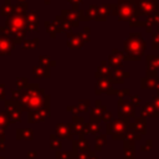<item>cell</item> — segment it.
<instances>
[{"instance_id":"obj_14","label":"cell","mask_w":159,"mask_h":159,"mask_svg":"<svg viewBox=\"0 0 159 159\" xmlns=\"http://www.w3.org/2000/svg\"><path fill=\"white\" fill-rule=\"evenodd\" d=\"M39 63H40V66L46 67V68L56 66V61L53 58H51L50 56H47V55H40L39 56Z\"/></svg>"},{"instance_id":"obj_3","label":"cell","mask_w":159,"mask_h":159,"mask_svg":"<svg viewBox=\"0 0 159 159\" xmlns=\"http://www.w3.org/2000/svg\"><path fill=\"white\" fill-rule=\"evenodd\" d=\"M48 117H51V108L42 107V108L35 109L32 112H29L27 120H29V123H37V122L46 120Z\"/></svg>"},{"instance_id":"obj_9","label":"cell","mask_w":159,"mask_h":159,"mask_svg":"<svg viewBox=\"0 0 159 159\" xmlns=\"http://www.w3.org/2000/svg\"><path fill=\"white\" fill-rule=\"evenodd\" d=\"M9 29V27H7ZM26 30H12V29H9V32H7V37H10L15 45L16 43H22L25 41V36H26Z\"/></svg>"},{"instance_id":"obj_26","label":"cell","mask_w":159,"mask_h":159,"mask_svg":"<svg viewBox=\"0 0 159 159\" xmlns=\"http://www.w3.org/2000/svg\"><path fill=\"white\" fill-rule=\"evenodd\" d=\"M77 107L80 109V113H84V112H87L89 109V102L88 101H80Z\"/></svg>"},{"instance_id":"obj_28","label":"cell","mask_w":159,"mask_h":159,"mask_svg":"<svg viewBox=\"0 0 159 159\" xmlns=\"http://www.w3.org/2000/svg\"><path fill=\"white\" fill-rule=\"evenodd\" d=\"M108 75H109V70L107 68L106 63H104V62H102V66L98 68V73H97V77H99V76H108Z\"/></svg>"},{"instance_id":"obj_32","label":"cell","mask_w":159,"mask_h":159,"mask_svg":"<svg viewBox=\"0 0 159 159\" xmlns=\"http://www.w3.org/2000/svg\"><path fill=\"white\" fill-rule=\"evenodd\" d=\"M87 32H88V27H86V29H84V32H81V34H78V36L82 39V41H83V42H87V41H89V35H88Z\"/></svg>"},{"instance_id":"obj_40","label":"cell","mask_w":159,"mask_h":159,"mask_svg":"<svg viewBox=\"0 0 159 159\" xmlns=\"http://www.w3.org/2000/svg\"><path fill=\"white\" fill-rule=\"evenodd\" d=\"M43 1H45V4H50L52 0H43Z\"/></svg>"},{"instance_id":"obj_12","label":"cell","mask_w":159,"mask_h":159,"mask_svg":"<svg viewBox=\"0 0 159 159\" xmlns=\"http://www.w3.org/2000/svg\"><path fill=\"white\" fill-rule=\"evenodd\" d=\"M4 103H5V112L7 114L14 113V112H17V111H21L19 101H15V99H5Z\"/></svg>"},{"instance_id":"obj_24","label":"cell","mask_w":159,"mask_h":159,"mask_svg":"<svg viewBox=\"0 0 159 159\" xmlns=\"http://www.w3.org/2000/svg\"><path fill=\"white\" fill-rule=\"evenodd\" d=\"M97 14H98V7L96 5H92L87 11H86V15H87V19L91 20V19H96L97 17Z\"/></svg>"},{"instance_id":"obj_39","label":"cell","mask_w":159,"mask_h":159,"mask_svg":"<svg viewBox=\"0 0 159 159\" xmlns=\"http://www.w3.org/2000/svg\"><path fill=\"white\" fill-rule=\"evenodd\" d=\"M103 119H104V120H109V119H111V113H104Z\"/></svg>"},{"instance_id":"obj_41","label":"cell","mask_w":159,"mask_h":159,"mask_svg":"<svg viewBox=\"0 0 159 159\" xmlns=\"http://www.w3.org/2000/svg\"><path fill=\"white\" fill-rule=\"evenodd\" d=\"M17 2H26V0H16Z\"/></svg>"},{"instance_id":"obj_11","label":"cell","mask_w":159,"mask_h":159,"mask_svg":"<svg viewBox=\"0 0 159 159\" xmlns=\"http://www.w3.org/2000/svg\"><path fill=\"white\" fill-rule=\"evenodd\" d=\"M32 76L35 78H50L51 72H50V68H46V67H42L39 65L32 68Z\"/></svg>"},{"instance_id":"obj_30","label":"cell","mask_w":159,"mask_h":159,"mask_svg":"<svg viewBox=\"0 0 159 159\" xmlns=\"http://www.w3.org/2000/svg\"><path fill=\"white\" fill-rule=\"evenodd\" d=\"M66 111L70 112L72 116H78V114H80V109H78L77 106H68V107L66 108Z\"/></svg>"},{"instance_id":"obj_13","label":"cell","mask_w":159,"mask_h":159,"mask_svg":"<svg viewBox=\"0 0 159 159\" xmlns=\"http://www.w3.org/2000/svg\"><path fill=\"white\" fill-rule=\"evenodd\" d=\"M0 12L6 17H10L14 15V5L11 4V0H5V2L0 6Z\"/></svg>"},{"instance_id":"obj_1","label":"cell","mask_w":159,"mask_h":159,"mask_svg":"<svg viewBox=\"0 0 159 159\" xmlns=\"http://www.w3.org/2000/svg\"><path fill=\"white\" fill-rule=\"evenodd\" d=\"M45 89L37 83H30L29 87L22 91L21 98L19 101L22 112H32L35 109L45 107Z\"/></svg>"},{"instance_id":"obj_20","label":"cell","mask_w":159,"mask_h":159,"mask_svg":"<svg viewBox=\"0 0 159 159\" xmlns=\"http://www.w3.org/2000/svg\"><path fill=\"white\" fill-rule=\"evenodd\" d=\"M15 84H16V87L22 92V91H25L27 87H29V80L26 78V77H16V80H15Z\"/></svg>"},{"instance_id":"obj_7","label":"cell","mask_w":159,"mask_h":159,"mask_svg":"<svg viewBox=\"0 0 159 159\" xmlns=\"http://www.w3.org/2000/svg\"><path fill=\"white\" fill-rule=\"evenodd\" d=\"M53 24L56 25V27H57V30H58V32H71L72 31V25L67 21V20H65L61 15H57L55 19H53Z\"/></svg>"},{"instance_id":"obj_18","label":"cell","mask_w":159,"mask_h":159,"mask_svg":"<svg viewBox=\"0 0 159 159\" xmlns=\"http://www.w3.org/2000/svg\"><path fill=\"white\" fill-rule=\"evenodd\" d=\"M29 9L27 2H16L14 5V14L15 15H25Z\"/></svg>"},{"instance_id":"obj_5","label":"cell","mask_w":159,"mask_h":159,"mask_svg":"<svg viewBox=\"0 0 159 159\" xmlns=\"http://www.w3.org/2000/svg\"><path fill=\"white\" fill-rule=\"evenodd\" d=\"M14 50L15 42L10 37L0 34V56H9Z\"/></svg>"},{"instance_id":"obj_21","label":"cell","mask_w":159,"mask_h":159,"mask_svg":"<svg viewBox=\"0 0 159 159\" xmlns=\"http://www.w3.org/2000/svg\"><path fill=\"white\" fill-rule=\"evenodd\" d=\"M39 12L36 11V10H30L29 12H27V15H25L26 16V21H27V24H32V22H39V15H37Z\"/></svg>"},{"instance_id":"obj_2","label":"cell","mask_w":159,"mask_h":159,"mask_svg":"<svg viewBox=\"0 0 159 159\" xmlns=\"http://www.w3.org/2000/svg\"><path fill=\"white\" fill-rule=\"evenodd\" d=\"M5 26H7L9 29H12V30H26L27 31L26 16L25 15H15L14 14L12 16L6 19Z\"/></svg>"},{"instance_id":"obj_34","label":"cell","mask_w":159,"mask_h":159,"mask_svg":"<svg viewBox=\"0 0 159 159\" xmlns=\"http://www.w3.org/2000/svg\"><path fill=\"white\" fill-rule=\"evenodd\" d=\"M27 31H39V22L27 24Z\"/></svg>"},{"instance_id":"obj_22","label":"cell","mask_w":159,"mask_h":159,"mask_svg":"<svg viewBox=\"0 0 159 159\" xmlns=\"http://www.w3.org/2000/svg\"><path fill=\"white\" fill-rule=\"evenodd\" d=\"M108 88H111V83H108L106 81H98L97 82V86H96V93L107 91Z\"/></svg>"},{"instance_id":"obj_35","label":"cell","mask_w":159,"mask_h":159,"mask_svg":"<svg viewBox=\"0 0 159 159\" xmlns=\"http://www.w3.org/2000/svg\"><path fill=\"white\" fill-rule=\"evenodd\" d=\"M77 16H78V19H80V21H88V19L86 17V16H83V14H84V11L83 10H81V9H78L77 11Z\"/></svg>"},{"instance_id":"obj_23","label":"cell","mask_w":159,"mask_h":159,"mask_svg":"<svg viewBox=\"0 0 159 159\" xmlns=\"http://www.w3.org/2000/svg\"><path fill=\"white\" fill-rule=\"evenodd\" d=\"M73 157V152H62V150H57L55 158L56 159H72Z\"/></svg>"},{"instance_id":"obj_29","label":"cell","mask_w":159,"mask_h":159,"mask_svg":"<svg viewBox=\"0 0 159 159\" xmlns=\"http://www.w3.org/2000/svg\"><path fill=\"white\" fill-rule=\"evenodd\" d=\"M88 130H89L91 133L96 134V133H98V132L101 130V125H98V124L94 123V122H91V123H88Z\"/></svg>"},{"instance_id":"obj_8","label":"cell","mask_w":159,"mask_h":159,"mask_svg":"<svg viewBox=\"0 0 159 159\" xmlns=\"http://www.w3.org/2000/svg\"><path fill=\"white\" fill-rule=\"evenodd\" d=\"M61 16H62L65 20H67L73 27L78 26V24H80V19H78V16H77V12L73 11V10L63 9V10L61 11Z\"/></svg>"},{"instance_id":"obj_16","label":"cell","mask_w":159,"mask_h":159,"mask_svg":"<svg viewBox=\"0 0 159 159\" xmlns=\"http://www.w3.org/2000/svg\"><path fill=\"white\" fill-rule=\"evenodd\" d=\"M50 148L52 150H56V152L61 150V148H62V142L56 134H51L50 135Z\"/></svg>"},{"instance_id":"obj_15","label":"cell","mask_w":159,"mask_h":159,"mask_svg":"<svg viewBox=\"0 0 159 159\" xmlns=\"http://www.w3.org/2000/svg\"><path fill=\"white\" fill-rule=\"evenodd\" d=\"M39 45H40V40L37 37L31 40H25L22 42V50H37Z\"/></svg>"},{"instance_id":"obj_37","label":"cell","mask_w":159,"mask_h":159,"mask_svg":"<svg viewBox=\"0 0 159 159\" xmlns=\"http://www.w3.org/2000/svg\"><path fill=\"white\" fill-rule=\"evenodd\" d=\"M37 158V150H31L27 153V159H36Z\"/></svg>"},{"instance_id":"obj_4","label":"cell","mask_w":159,"mask_h":159,"mask_svg":"<svg viewBox=\"0 0 159 159\" xmlns=\"http://www.w3.org/2000/svg\"><path fill=\"white\" fill-rule=\"evenodd\" d=\"M73 129H72V123H58L56 125V135L60 139H68L73 140Z\"/></svg>"},{"instance_id":"obj_6","label":"cell","mask_w":159,"mask_h":159,"mask_svg":"<svg viewBox=\"0 0 159 159\" xmlns=\"http://www.w3.org/2000/svg\"><path fill=\"white\" fill-rule=\"evenodd\" d=\"M66 36H67V47L68 48H71V50H78V48H82L83 47V43L84 42L78 36V34H73L71 31V32H67Z\"/></svg>"},{"instance_id":"obj_27","label":"cell","mask_w":159,"mask_h":159,"mask_svg":"<svg viewBox=\"0 0 159 159\" xmlns=\"http://www.w3.org/2000/svg\"><path fill=\"white\" fill-rule=\"evenodd\" d=\"M96 104H97V106H96V108H94V109L92 111V114H91V118H96V117H99V116L102 114V112L104 111V108H101V109H99V104H101V103H99L98 101L96 102Z\"/></svg>"},{"instance_id":"obj_10","label":"cell","mask_w":159,"mask_h":159,"mask_svg":"<svg viewBox=\"0 0 159 159\" xmlns=\"http://www.w3.org/2000/svg\"><path fill=\"white\" fill-rule=\"evenodd\" d=\"M16 139L17 140H32L34 130L31 128H17L16 129Z\"/></svg>"},{"instance_id":"obj_36","label":"cell","mask_w":159,"mask_h":159,"mask_svg":"<svg viewBox=\"0 0 159 159\" xmlns=\"http://www.w3.org/2000/svg\"><path fill=\"white\" fill-rule=\"evenodd\" d=\"M0 101H5V84L0 83Z\"/></svg>"},{"instance_id":"obj_42","label":"cell","mask_w":159,"mask_h":159,"mask_svg":"<svg viewBox=\"0 0 159 159\" xmlns=\"http://www.w3.org/2000/svg\"><path fill=\"white\" fill-rule=\"evenodd\" d=\"M0 159H5V157H0Z\"/></svg>"},{"instance_id":"obj_38","label":"cell","mask_w":159,"mask_h":159,"mask_svg":"<svg viewBox=\"0 0 159 159\" xmlns=\"http://www.w3.org/2000/svg\"><path fill=\"white\" fill-rule=\"evenodd\" d=\"M0 143H5V130L0 129Z\"/></svg>"},{"instance_id":"obj_31","label":"cell","mask_w":159,"mask_h":159,"mask_svg":"<svg viewBox=\"0 0 159 159\" xmlns=\"http://www.w3.org/2000/svg\"><path fill=\"white\" fill-rule=\"evenodd\" d=\"M71 5H72V10L73 11H77L78 10V5L83 2V0H67Z\"/></svg>"},{"instance_id":"obj_43","label":"cell","mask_w":159,"mask_h":159,"mask_svg":"<svg viewBox=\"0 0 159 159\" xmlns=\"http://www.w3.org/2000/svg\"><path fill=\"white\" fill-rule=\"evenodd\" d=\"M0 129H1V128H0Z\"/></svg>"},{"instance_id":"obj_19","label":"cell","mask_w":159,"mask_h":159,"mask_svg":"<svg viewBox=\"0 0 159 159\" xmlns=\"http://www.w3.org/2000/svg\"><path fill=\"white\" fill-rule=\"evenodd\" d=\"M10 125H11V122L9 119L7 113L6 112H0V128L5 130V129L10 128Z\"/></svg>"},{"instance_id":"obj_33","label":"cell","mask_w":159,"mask_h":159,"mask_svg":"<svg viewBox=\"0 0 159 159\" xmlns=\"http://www.w3.org/2000/svg\"><path fill=\"white\" fill-rule=\"evenodd\" d=\"M21 91L20 89H11V94H12V99H15V101H20V98H21Z\"/></svg>"},{"instance_id":"obj_25","label":"cell","mask_w":159,"mask_h":159,"mask_svg":"<svg viewBox=\"0 0 159 159\" xmlns=\"http://www.w3.org/2000/svg\"><path fill=\"white\" fill-rule=\"evenodd\" d=\"M21 113H22L21 111H17V112H14V113H10V114H7V116H9V119H10V122H11V124L21 122Z\"/></svg>"},{"instance_id":"obj_17","label":"cell","mask_w":159,"mask_h":159,"mask_svg":"<svg viewBox=\"0 0 159 159\" xmlns=\"http://www.w3.org/2000/svg\"><path fill=\"white\" fill-rule=\"evenodd\" d=\"M43 25H45V29H46L47 34L51 36V39H55L57 36V34H58V30H57L56 25L53 24V21H51V22L50 21H45Z\"/></svg>"}]
</instances>
